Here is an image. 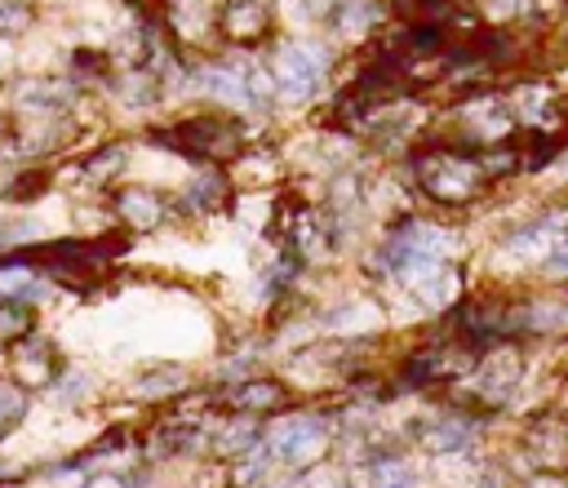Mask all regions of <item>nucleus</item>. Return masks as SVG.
I'll use <instances>...</instances> for the list:
<instances>
[{
	"instance_id": "obj_22",
	"label": "nucleus",
	"mask_w": 568,
	"mask_h": 488,
	"mask_svg": "<svg viewBox=\"0 0 568 488\" xmlns=\"http://www.w3.org/2000/svg\"><path fill=\"white\" fill-rule=\"evenodd\" d=\"M125 147H107L103 156H94V160H85V178H90V187H103V182H111L120 169H125Z\"/></svg>"
},
{
	"instance_id": "obj_15",
	"label": "nucleus",
	"mask_w": 568,
	"mask_h": 488,
	"mask_svg": "<svg viewBox=\"0 0 568 488\" xmlns=\"http://www.w3.org/2000/svg\"><path fill=\"white\" fill-rule=\"evenodd\" d=\"M564 440H568V436H564V427H559V422H542V427L529 436V449L537 453V462H542V466L559 471V466L568 462V449H564Z\"/></svg>"
},
{
	"instance_id": "obj_20",
	"label": "nucleus",
	"mask_w": 568,
	"mask_h": 488,
	"mask_svg": "<svg viewBox=\"0 0 568 488\" xmlns=\"http://www.w3.org/2000/svg\"><path fill=\"white\" fill-rule=\"evenodd\" d=\"M32 333V311L23 298L0 302V342H23Z\"/></svg>"
},
{
	"instance_id": "obj_7",
	"label": "nucleus",
	"mask_w": 568,
	"mask_h": 488,
	"mask_svg": "<svg viewBox=\"0 0 568 488\" xmlns=\"http://www.w3.org/2000/svg\"><path fill=\"white\" fill-rule=\"evenodd\" d=\"M196 81H200V90H204V94L223 98V103H232V107H240V111H249V107H253V94H249V76H245V67L218 62V67H204V72H200Z\"/></svg>"
},
{
	"instance_id": "obj_34",
	"label": "nucleus",
	"mask_w": 568,
	"mask_h": 488,
	"mask_svg": "<svg viewBox=\"0 0 568 488\" xmlns=\"http://www.w3.org/2000/svg\"><path fill=\"white\" fill-rule=\"evenodd\" d=\"M0 218H5V204H0Z\"/></svg>"
},
{
	"instance_id": "obj_30",
	"label": "nucleus",
	"mask_w": 568,
	"mask_h": 488,
	"mask_svg": "<svg viewBox=\"0 0 568 488\" xmlns=\"http://www.w3.org/2000/svg\"><path fill=\"white\" fill-rule=\"evenodd\" d=\"M484 10H488L493 19H520V14L529 10V0H484Z\"/></svg>"
},
{
	"instance_id": "obj_1",
	"label": "nucleus",
	"mask_w": 568,
	"mask_h": 488,
	"mask_svg": "<svg viewBox=\"0 0 568 488\" xmlns=\"http://www.w3.org/2000/svg\"><path fill=\"white\" fill-rule=\"evenodd\" d=\"M413 174H417L422 191H431L445 204L475 200L484 191V178H488L484 160H466V156H453V152H426V156H417Z\"/></svg>"
},
{
	"instance_id": "obj_33",
	"label": "nucleus",
	"mask_w": 568,
	"mask_h": 488,
	"mask_svg": "<svg viewBox=\"0 0 568 488\" xmlns=\"http://www.w3.org/2000/svg\"><path fill=\"white\" fill-rule=\"evenodd\" d=\"M10 138H14V129H10V120H0V147H10Z\"/></svg>"
},
{
	"instance_id": "obj_32",
	"label": "nucleus",
	"mask_w": 568,
	"mask_h": 488,
	"mask_svg": "<svg viewBox=\"0 0 568 488\" xmlns=\"http://www.w3.org/2000/svg\"><path fill=\"white\" fill-rule=\"evenodd\" d=\"M85 488H125V484H120V475H90Z\"/></svg>"
},
{
	"instance_id": "obj_10",
	"label": "nucleus",
	"mask_w": 568,
	"mask_h": 488,
	"mask_svg": "<svg viewBox=\"0 0 568 488\" xmlns=\"http://www.w3.org/2000/svg\"><path fill=\"white\" fill-rule=\"evenodd\" d=\"M559 240H564V214H555V218H546V223H533V227L516 231V236H511V253H516V258H529V262H542Z\"/></svg>"
},
{
	"instance_id": "obj_13",
	"label": "nucleus",
	"mask_w": 568,
	"mask_h": 488,
	"mask_svg": "<svg viewBox=\"0 0 568 488\" xmlns=\"http://www.w3.org/2000/svg\"><path fill=\"white\" fill-rule=\"evenodd\" d=\"M14 360H19V369H23V378H27L32 386H45V382L54 378V373H49V369H54V352H49L45 342H36V337H23V342H19V356H14Z\"/></svg>"
},
{
	"instance_id": "obj_12",
	"label": "nucleus",
	"mask_w": 568,
	"mask_h": 488,
	"mask_svg": "<svg viewBox=\"0 0 568 488\" xmlns=\"http://www.w3.org/2000/svg\"><path fill=\"white\" fill-rule=\"evenodd\" d=\"M71 98H76V90H71L67 81H27V85L19 90V107H23V111H40V116L62 111Z\"/></svg>"
},
{
	"instance_id": "obj_6",
	"label": "nucleus",
	"mask_w": 568,
	"mask_h": 488,
	"mask_svg": "<svg viewBox=\"0 0 568 488\" xmlns=\"http://www.w3.org/2000/svg\"><path fill=\"white\" fill-rule=\"evenodd\" d=\"M116 214L129 231H156L165 223V200L152 187H120L116 191Z\"/></svg>"
},
{
	"instance_id": "obj_26",
	"label": "nucleus",
	"mask_w": 568,
	"mask_h": 488,
	"mask_svg": "<svg viewBox=\"0 0 568 488\" xmlns=\"http://www.w3.org/2000/svg\"><path fill=\"white\" fill-rule=\"evenodd\" d=\"M524 324L537 329V333H542V329H564V324H568V307H533V311L524 316Z\"/></svg>"
},
{
	"instance_id": "obj_27",
	"label": "nucleus",
	"mask_w": 568,
	"mask_h": 488,
	"mask_svg": "<svg viewBox=\"0 0 568 488\" xmlns=\"http://www.w3.org/2000/svg\"><path fill=\"white\" fill-rule=\"evenodd\" d=\"M178 386H187L182 373H152L147 382H138V395H169V391H178Z\"/></svg>"
},
{
	"instance_id": "obj_21",
	"label": "nucleus",
	"mask_w": 568,
	"mask_h": 488,
	"mask_svg": "<svg viewBox=\"0 0 568 488\" xmlns=\"http://www.w3.org/2000/svg\"><path fill=\"white\" fill-rule=\"evenodd\" d=\"M223 200H227V178L223 174H200L191 182V195H187V204L200 209V214H204V209H218Z\"/></svg>"
},
{
	"instance_id": "obj_29",
	"label": "nucleus",
	"mask_w": 568,
	"mask_h": 488,
	"mask_svg": "<svg viewBox=\"0 0 568 488\" xmlns=\"http://www.w3.org/2000/svg\"><path fill=\"white\" fill-rule=\"evenodd\" d=\"M32 23V14H27V5H23V0H5V5H0V32H23Z\"/></svg>"
},
{
	"instance_id": "obj_3",
	"label": "nucleus",
	"mask_w": 568,
	"mask_h": 488,
	"mask_svg": "<svg viewBox=\"0 0 568 488\" xmlns=\"http://www.w3.org/2000/svg\"><path fill=\"white\" fill-rule=\"evenodd\" d=\"M329 444V431L324 422H316V417H284V422H275L267 431V449L271 457L289 462V466H311Z\"/></svg>"
},
{
	"instance_id": "obj_19",
	"label": "nucleus",
	"mask_w": 568,
	"mask_h": 488,
	"mask_svg": "<svg viewBox=\"0 0 568 488\" xmlns=\"http://www.w3.org/2000/svg\"><path fill=\"white\" fill-rule=\"evenodd\" d=\"M378 307L374 302H346L338 316H333V329L338 333H374L378 329Z\"/></svg>"
},
{
	"instance_id": "obj_31",
	"label": "nucleus",
	"mask_w": 568,
	"mask_h": 488,
	"mask_svg": "<svg viewBox=\"0 0 568 488\" xmlns=\"http://www.w3.org/2000/svg\"><path fill=\"white\" fill-rule=\"evenodd\" d=\"M542 266H546L551 275H568V236H564L546 258H542Z\"/></svg>"
},
{
	"instance_id": "obj_18",
	"label": "nucleus",
	"mask_w": 568,
	"mask_h": 488,
	"mask_svg": "<svg viewBox=\"0 0 568 488\" xmlns=\"http://www.w3.org/2000/svg\"><path fill=\"white\" fill-rule=\"evenodd\" d=\"M236 404L240 408H249V413H262V408H280L284 404V386L280 382H245L240 391H236Z\"/></svg>"
},
{
	"instance_id": "obj_4",
	"label": "nucleus",
	"mask_w": 568,
	"mask_h": 488,
	"mask_svg": "<svg viewBox=\"0 0 568 488\" xmlns=\"http://www.w3.org/2000/svg\"><path fill=\"white\" fill-rule=\"evenodd\" d=\"M161 138H165V143H174V147H182L187 156H218V160L236 156V147H240V129L227 124V120H209V116L182 120V124L165 129Z\"/></svg>"
},
{
	"instance_id": "obj_2",
	"label": "nucleus",
	"mask_w": 568,
	"mask_h": 488,
	"mask_svg": "<svg viewBox=\"0 0 568 488\" xmlns=\"http://www.w3.org/2000/svg\"><path fill=\"white\" fill-rule=\"evenodd\" d=\"M267 67L275 76V98L307 103L320 90V81L329 76V53L320 45H280Z\"/></svg>"
},
{
	"instance_id": "obj_16",
	"label": "nucleus",
	"mask_w": 568,
	"mask_h": 488,
	"mask_svg": "<svg viewBox=\"0 0 568 488\" xmlns=\"http://www.w3.org/2000/svg\"><path fill=\"white\" fill-rule=\"evenodd\" d=\"M471 436H475V427L471 422H453V417H449V422H436V427H426V449H431V453H462L466 444H471Z\"/></svg>"
},
{
	"instance_id": "obj_9",
	"label": "nucleus",
	"mask_w": 568,
	"mask_h": 488,
	"mask_svg": "<svg viewBox=\"0 0 568 488\" xmlns=\"http://www.w3.org/2000/svg\"><path fill=\"white\" fill-rule=\"evenodd\" d=\"M391 245H400V249H409V253L449 258V253L458 249V236H453V231H445V227H436V223H404V227L395 231V240H391Z\"/></svg>"
},
{
	"instance_id": "obj_8",
	"label": "nucleus",
	"mask_w": 568,
	"mask_h": 488,
	"mask_svg": "<svg viewBox=\"0 0 568 488\" xmlns=\"http://www.w3.org/2000/svg\"><path fill=\"white\" fill-rule=\"evenodd\" d=\"M516 382H520V356L511 352V346H493V352L480 360V391L488 400H507Z\"/></svg>"
},
{
	"instance_id": "obj_24",
	"label": "nucleus",
	"mask_w": 568,
	"mask_h": 488,
	"mask_svg": "<svg viewBox=\"0 0 568 488\" xmlns=\"http://www.w3.org/2000/svg\"><path fill=\"white\" fill-rule=\"evenodd\" d=\"M23 413H27L23 391H19V386H10V382H0V431H10Z\"/></svg>"
},
{
	"instance_id": "obj_14",
	"label": "nucleus",
	"mask_w": 568,
	"mask_h": 488,
	"mask_svg": "<svg viewBox=\"0 0 568 488\" xmlns=\"http://www.w3.org/2000/svg\"><path fill=\"white\" fill-rule=\"evenodd\" d=\"M161 94H165V85H161L156 67H152V72H129L120 81V103L125 107H152V103H161Z\"/></svg>"
},
{
	"instance_id": "obj_5",
	"label": "nucleus",
	"mask_w": 568,
	"mask_h": 488,
	"mask_svg": "<svg viewBox=\"0 0 568 488\" xmlns=\"http://www.w3.org/2000/svg\"><path fill=\"white\" fill-rule=\"evenodd\" d=\"M271 32V0H223V36L232 45H258Z\"/></svg>"
},
{
	"instance_id": "obj_25",
	"label": "nucleus",
	"mask_w": 568,
	"mask_h": 488,
	"mask_svg": "<svg viewBox=\"0 0 568 488\" xmlns=\"http://www.w3.org/2000/svg\"><path fill=\"white\" fill-rule=\"evenodd\" d=\"M253 440H258V427L253 422H236V427L223 431V453H249Z\"/></svg>"
},
{
	"instance_id": "obj_28",
	"label": "nucleus",
	"mask_w": 568,
	"mask_h": 488,
	"mask_svg": "<svg viewBox=\"0 0 568 488\" xmlns=\"http://www.w3.org/2000/svg\"><path fill=\"white\" fill-rule=\"evenodd\" d=\"M284 5H289L294 19H324L338 10V0H284Z\"/></svg>"
},
{
	"instance_id": "obj_11",
	"label": "nucleus",
	"mask_w": 568,
	"mask_h": 488,
	"mask_svg": "<svg viewBox=\"0 0 568 488\" xmlns=\"http://www.w3.org/2000/svg\"><path fill=\"white\" fill-rule=\"evenodd\" d=\"M378 23V5L374 0H338L333 10V32L338 40H365Z\"/></svg>"
},
{
	"instance_id": "obj_17",
	"label": "nucleus",
	"mask_w": 568,
	"mask_h": 488,
	"mask_svg": "<svg viewBox=\"0 0 568 488\" xmlns=\"http://www.w3.org/2000/svg\"><path fill=\"white\" fill-rule=\"evenodd\" d=\"M0 294H5V298H23V302H40V285H36V271H32L27 262L0 266Z\"/></svg>"
},
{
	"instance_id": "obj_23",
	"label": "nucleus",
	"mask_w": 568,
	"mask_h": 488,
	"mask_svg": "<svg viewBox=\"0 0 568 488\" xmlns=\"http://www.w3.org/2000/svg\"><path fill=\"white\" fill-rule=\"evenodd\" d=\"M369 488H417V475H413L409 462L387 457V462L374 466V484H369Z\"/></svg>"
}]
</instances>
